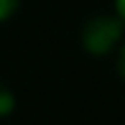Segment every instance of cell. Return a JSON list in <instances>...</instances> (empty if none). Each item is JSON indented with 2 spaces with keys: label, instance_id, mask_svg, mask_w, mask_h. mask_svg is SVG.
<instances>
[{
  "label": "cell",
  "instance_id": "cell-1",
  "mask_svg": "<svg viewBox=\"0 0 125 125\" xmlns=\"http://www.w3.org/2000/svg\"><path fill=\"white\" fill-rule=\"evenodd\" d=\"M123 26L125 23L120 21V15L117 18H112V15H97V18H92L82 31L84 49L89 54H94V56L110 54L123 41Z\"/></svg>",
  "mask_w": 125,
  "mask_h": 125
},
{
  "label": "cell",
  "instance_id": "cell-2",
  "mask_svg": "<svg viewBox=\"0 0 125 125\" xmlns=\"http://www.w3.org/2000/svg\"><path fill=\"white\" fill-rule=\"evenodd\" d=\"M13 107H15V97H13V92H10L5 84H0V117L10 115V112H13Z\"/></svg>",
  "mask_w": 125,
  "mask_h": 125
},
{
  "label": "cell",
  "instance_id": "cell-3",
  "mask_svg": "<svg viewBox=\"0 0 125 125\" xmlns=\"http://www.w3.org/2000/svg\"><path fill=\"white\" fill-rule=\"evenodd\" d=\"M15 8H18V0H0V21L10 18L15 13Z\"/></svg>",
  "mask_w": 125,
  "mask_h": 125
},
{
  "label": "cell",
  "instance_id": "cell-4",
  "mask_svg": "<svg viewBox=\"0 0 125 125\" xmlns=\"http://www.w3.org/2000/svg\"><path fill=\"white\" fill-rule=\"evenodd\" d=\"M117 72H120V77L125 79V43L120 46V54H117Z\"/></svg>",
  "mask_w": 125,
  "mask_h": 125
},
{
  "label": "cell",
  "instance_id": "cell-5",
  "mask_svg": "<svg viewBox=\"0 0 125 125\" xmlns=\"http://www.w3.org/2000/svg\"><path fill=\"white\" fill-rule=\"evenodd\" d=\"M115 8H117V15H120V21L125 23V0H115Z\"/></svg>",
  "mask_w": 125,
  "mask_h": 125
}]
</instances>
